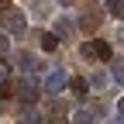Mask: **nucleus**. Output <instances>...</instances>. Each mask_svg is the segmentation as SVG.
Wrapping results in <instances>:
<instances>
[{
  "mask_svg": "<svg viewBox=\"0 0 124 124\" xmlns=\"http://www.w3.org/2000/svg\"><path fill=\"white\" fill-rule=\"evenodd\" d=\"M59 4H62V7H72V4H76V0H59Z\"/></svg>",
  "mask_w": 124,
  "mask_h": 124,
  "instance_id": "16",
  "label": "nucleus"
},
{
  "mask_svg": "<svg viewBox=\"0 0 124 124\" xmlns=\"http://www.w3.org/2000/svg\"><path fill=\"white\" fill-rule=\"evenodd\" d=\"M97 121H100L97 107H83V110H76V117H72V124H97Z\"/></svg>",
  "mask_w": 124,
  "mask_h": 124,
  "instance_id": "4",
  "label": "nucleus"
},
{
  "mask_svg": "<svg viewBox=\"0 0 124 124\" xmlns=\"http://www.w3.org/2000/svg\"><path fill=\"white\" fill-rule=\"evenodd\" d=\"M52 35L62 41V38H72V21L69 17H55V31H52Z\"/></svg>",
  "mask_w": 124,
  "mask_h": 124,
  "instance_id": "6",
  "label": "nucleus"
},
{
  "mask_svg": "<svg viewBox=\"0 0 124 124\" xmlns=\"http://www.w3.org/2000/svg\"><path fill=\"white\" fill-rule=\"evenodd\" d=\"M110 124H124V114H117V117H114V121H110Z\"/></svg>",
  "mask_w": 124,
  "mask_h": 124,
  "instance_id": "15",
  "label": "nucleus"
},
{
  "mask_svg": "<svg viewBox=\"0 0 124 124\" xmlns=\"http://www.w3.org/2000/svg\"><path fill=\"white\" fill-rule=\"evenodd\" d=\"M69 86V76H66V69H52L48 76H45V93L48 97H59L62 90Z\"/></svg>",
  "mask_w": 124,
  "mask_h": 124,
  "instance_id": "1",
  "label": "nucleus"
},
{
  "mask_svg": "<svg viewBox=\"0 0 124 124\" xmlns=\"http://www.w3.org/2000/svg\"><path fill=\"white\" fill-rule=\"evenodd\" d=\"M121 114H124V100H121Z\"/></svg>",
  "mask_w": 124,
  "mask_h": 124,
  "instance_id": "18",
  "label": "nucleus"
},
{
  "mask_svg": "<svg viewBox=\"0 0 124 124\" xmlns=\"http://www.w3.org/2000/svg\"><path fill=\"white\" fill-rule=\"evenodd\" d=\"M107 4H110V0H107Z\"/></svg>",
  "mask_w": 124,
  "mask_h": 124,
  "instance_id": "19",
  "label": "nucleus"
},
{
  "mask_svg": "<svg viewBox=\"0 0 124 124\" xmlns=\"http://www.w3.org/2000/svg\"><path fill=\"white\" fill-rule=\"evenodd\" d=\"M79 55H83V59H97V52H93V41H83V45H79Z\"/></svg>",
  "mask_w": 124,
  "mask_h": 124,
  "instance_id": "11",
  "label": "nucleus"
},
{
  "mask_svg": "<svg viewBox=\"0 0 124 124\" xmlns=\"http://www.w3.org/2000/svg\"><path fill=\"white\" fill-rule=\"evenodd\" d=\"M14 62H17V69H24V72H35V66H38V59L31 55V52H17Z\"/></svg>",
  "mask_w": 124,
  "mask_h": 124,
  "instance_id": "5",
  "label": "nucleus"
},
{
  "mask_svg": "<svg viewBox=\"0 0 124 124\" xmlns=\"http://www.w3.org/2000/svg\"><path fill=\"white\" fill-rule=\"evenodd\" d=\"M93 52H97L100 62H110V45H107V41H93Z\"/></svg>",
  "mask_w": 124,
  "mask_h": 124,
  "instance_id": "8",
  "label": "nucleus"
},
{
  "mask_svg": "<svg viewBox=\"0 0 124 124\" xmlns=\"http://www.w3.org/2000/svg\"><path fill=\"white\" fill-rule=\"evenodd\" d=\"M41 48H45V52H55V48H59V38L52 35V31H48V35H41Z\"/></svg>",
  "mask_w": 124,
  "mask_h": 124,
  "instance_id": "9",
  "label": "nucleus"
},
{
  "mask_svg": "<svg viewBox=\"0 0 124 124\" xmlns=\"http://www.w3.org/2000/svg\"><path fill=\"white\" fill-rule=\"evenodd\" d=\"M17 100L21 103H35L38 100V83L35 79H21L17 83Z\"/></svg>",
  "mask_w": 124,
  "mask_h": 124,
  "instance_id": "3",
  "label": "nucleus"
},
{
  "mask_svg": "<svg viewBox=\"0 0 124 124\" xmlns=\"http://www.w3.org/2000/svg\"><path fill=\"white\" fill-rule=\"evenodd\" d=\"M72 93H79V97H86V79H69Z\"/></svg>",
  "mask_w": 124,
  "mask_h": 124,
  "instance_id": "12",
  "label": "nucleus"
},
{
  "mask_svg": "<svg viewBox=\"0 0 124 124\" xmlns=\"http://www.w3.org/2000/svg\"><path fill=\"white\" fill-rule=\"evenodd\" d=\"M0 24H4L10 35H21V31L28 28V21H24V14H21V10H7V14H0Z\"/></svg>",
  "mask_w": 124,
  "mask_h": 124,
  "instance_id": "2",
  "label": "nucleus"
},
{
  "mask_svg": "<svg viewBox=\"0 0 124 124\" xmlns=\"http://www.w3.org/2000/svg\"><path fill=\"white\" fill-rule=\"evenodd\" d=\"M79 24H83V31H97V24H100V14H97V10H86V17H83Z\"/></svg>",
  "mask_w": 124,
  "mask_h": 124,
  "instance_id": "7",
  "label": "nucleus"
},
{
  "mask_svg": "<svg viewBox=\"0 0 124 124\" xmlns=\"http://www.w3.org/2000/svg\"><path fill=\"white\" fill-rule=\"evenodd\" d=\"M110 14L117 21H124V0H110Z\"/></svg>",
  "mask_w": 124,
  "mask_h": 124,
  "instance_id": "10",
  "label": "nucleus"
},
{
  "mask_svg": "<svg viewBox=\"0 0 124 124\" xmlns=\"http://www.w3.org/2000/svg\"><path fill=\"white\" fill-rule=\"evenodd\" d=\"M114 83L124 86V62H114Z\"/></svg>",
  "mask_w": 124,
  "mask_h": 124,
  "instance_id": "13",
  "label": "nucleus"
},
{
  "mask_svg": "<svg viewBox=\"0 0 124 124\" xmlns=\"http://www.w3.org/2000/svg\"><path fill=\"white\" fill-rule=\"evenodd\" d=\"M21 124H38V121H35V117H24V121H21Z\"/></svg>",
  "mask_w": 124,
  "mask_h": 124,
  "instance_id": "17",
  "label": "nucleus"
},
{
  "mask_svg": "<svg viewBox=\"0 0 124 124\" xmlns=\"http://www.w3.org/2000/svg\"><path fill=\"white\" fill-rule=\"evenodd\" d=\"M7 48H10V38H7V35H4V31H0V55H4V52H7Z\"/></svg>",
  "mask_w": 124,
  "mask_h": 124,
  "instance_id": "14",
  "label": "nucleus"
}]
</instances>
